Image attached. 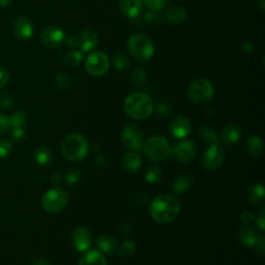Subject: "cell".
<instances>
[{
  "label": "cell",
  "mask_w": 265,
  "mask_h": 265,
  "mask_svg": "<svg viewBox=\"0 0 265 265\" xmlns=\"http://www.w3.org/2000/svg\"><path fill=\"white\" fill-rule=\"evenodd\" d=\"M181 208L180 201L174 196L161 194L150 202L149 213L156 222L167 224L179 216Z\"/></svg>",
  "instance_id": "cell-1"
},
{
  "label": "cell",
  "mask_w": 265,
  "mask_h": 265,
  "mask_svg": "<svg viewBox=\"0 0 265 265\" xmlns=\"http://www.w3.org/2000/svg\"><path fill=\"white\" fill-rule=\"evenodd\" d=\"M123 109L130 118L144 120L151 115L153 103L150 97L144 93H132L125 98Z\"/></svg>",
  "instance_id": "cell-2"
},
{
  "label": "cell",
  "mask_w": 265,
  "mask_h": 265,
  "mask_svg": "<svg viewBox=\"0 0 265 265\" xmlns=\"http://www.w3.org/2000/svg\"><path fill=\"white\" fill-rule=\"evenodd\" d=\"M90 151L87 139L81 134H71L61 143V152L71 162L83 161Z\"/></svg>",
  "instance_id": "cell-3"
},
{
  "label": "cell",
  "mask_w": 265,
  "mask_h": 265,
  "mask_svg": "<svg viewBox=\"0 0 265 265\" xmlns=\"http://www.w3.org/2000/svg\"><path fill=\"white\" fill-rule=\"evenodd\" d=\"M127 49L136 60L144 62L149 60L154 53L152 40L141 33L131 35L127 40Z\"/></svg>",
  "instance_id": "cell-4"
},
{
  "label": "cell",
  "mask_w": 265,
  "mask_h": 265,
  "mask_svg": "<svg viewBox=\"0 0 265 265\" xmlns=\"http://www.w3.org/2000/svg\"><path fill=\"white\" fill-rule=\"evenodd\" d=\"M143 151L150 161L162 162L170 156V145L164 136L156 135L143 144Z\"/></svg>",
  "instance_id": "cell-5"
},
{
  "label": "cell",
  "mask_w": 265,
  "mask_h": 265,
  "mask_svg": "<svg viewBox=\"0 0 265 265\" xmlns=\"http://www.w3.org/2000/svg\"><path fill=\"white\" fill-rule=\"evenodd\" d=\"M68 193L61 188L50 189L41 199V206L49 213H58L68 204Z\"/></svg>",
  "instance_id": "cell-6"
},
{
  "label": "cell",
  "mask_w": 265,
  "mask_h": 265,
  "mask_svg": "<svg viewBox=\"0 0 265 265\" xmlns=\"http://www.w3.org/2000/svg\"><path fill=\"white\" fill-rule=\"evenodd\" d=\"M188 96L195 103H206L214 96V87L206 79H197L193 81L188 88Z\"/></svg>",
  "instance_id": "cell-7"
},
{
  "label": "cell",
  "mask_w": 265,
  "mask_h": 265,
  "mask_svg": "<svg viewBox=\"0 0 265 265\" xmlns=\"http://www.w3.org/2000/svg\"><path fill=\"white\" fill-rule=\"evenodd\" d=\"M121 140L126 148L132 151H137L141 149L144 144L143 131L138 125L128 123L122 128Z\"/></svg>",
  "instance_id": "cell-8"
},
{
  "label": "cell",
  "mask_w": 265,
  "mask_h": 265,
  "mask_svg": "<svg viewBox=\"0 0 265 265\" xmlns=\"http://www.w3.org/2000/svg\"><path fill=\"white\" fill-rule=\"evenodd\" d=\"M109 64L110 62L107 54L102 51H95L86 58L85 69L92 76L101 77L108 72Z\"/></svg>",
  "instance_id": "cell-9"
},
{
  "label": "cell",
  "mask_w": 265,
  "mask_h": 265,
  "mask_svg": "<svg viewBox=\"0 0 265 265\" xmlns=\"http://www.w3.org/2000/svg\"><path fill=\"white\" fill-rule=\"evenodd\" d=\"M197 146L191 139H184L180 143L170 147V154L183 163H191L196 158Z\"/></svg>",
  "instance_id": "cell-10"
},
{
  "label": "cell",
  "mask_w": 265,
  "mask_h": 265,
  "mask_svg": "<svg viewBox=\"0 0 265 265\" xmlns=\"http://www.w3.org/2000/svg\"><path fill=\"white\" fill-rule=\"evenodd\" d=\"M225 151L219 144L209 145L202 157V166L206 170L217 169L224 163Z\"/></svg>",
  "instance_id": "cell-11"
},
{
  "label": "cell",
  "mask_w": 265,
  "mask_h": 265,
  "mask_svg": "<svg viewBox=\"0 0 265 265\" xmlns=\"http://www.w3.org/2000/svg\"><path fill=\"white\" fill-rule=\"evenodd\" d=\"M64 41L65 34L63 30L57 26H49L40 33V42L49 49L59 48Z\"/></svg>",
  "instance_id": "cell-12"
},
{
  "label": "cell",
  "mask_w": 265,
  "mask_h": 265,
  "mask_svg": "<svg viewBox=\"0 0 265 265\" xmlns=\"http://www.w3.org/2000/svg\"><path fill=\"white\" fill-rule=\"evenodd\" d=\"M191 128H192V123L189 120V118L185 116H180L176 118L171 123V126H170L171 134L179 139L186 138L190 134Z\"/></svg>",
  "instance_id": "cell-13"
},
{
  "label": "cell",
  "mask_w": 265,
  "mask_h": 265,
  "mask_svg": "<svg viewBox=\"0 0 265 265\" xmlns=\"http://www.w3.org/2000/svg\"><path fill=\"white\" fill-rule=\"evenodd\" d=\"M73 244L78 252H85L91 248L92 235L86 228L79 227L73 233Z\"/></svg>",
  "instance_id": "cell-14"
},
{
  "label": "cell",
  "mask_w": 265,
  "mask_h": 265,
  "mask_svg": "<svg viewBox=\"0 0 265 265\" xmlns=\"http://www.w3.org/2000/svg\"><path fill=\"white\" fill-rule=\"evenodd\" d=\"M98 40L99 37L97 32L91 28L82 30L79 36L80 47L84 53L95 50V48L98 46Z\"/></svg>",
  "instance_id": "cell-15"
},
{
  "label": "cell",
  "mask_w": 265,
  "mask_h": 265,
  "mask_svg": "<svg viewBox=\"0 0 265 265\" xmlns=\"http://www.w3.org/2000/svg\"><path fill=\"white\" fill-rule=\"evenodd\" d=\"M79 265H107L106 257L100 250H90L83 252Z\"/></svg>",
  "instance_id": "cell-16"
},
{
  "label": "cell",
  "mask_w": 265,
  "mask_h": 265,
  "mask_svg": "<svg viewBox=\"0 0 265 265\" xmlns=\"http://www.w3.org/2000/svg\"><path fill=\"white\" fill-rule=\"evenodd\" d=\"M14 33L20 39H28L33 34V25L26 17H19L14 24Z\"/></svg>",
  "instance_id": "cell-17"
},
{
  "label": "cell",
  "mask_w": 265,
  "mask_h": 265,
  "mask_svg": "<svg viewBox=\"0 0 265 265\" xmlns=\"http://www.w3.org/2000/svg\"><path fill=\"white\" fill-rule=\"evenodd\" d=\"M119 10L127 18H137L142 12V2L141 0H121Z\"/></svg>",
  "instance_id": "cell-18"
},
{
  "label": "cell",
  "mask_w": 265,
  "mask_h": 265,
  "mask_svg": "<svg viewBox=\"0 0 265 265\" xmlns=\"http://www.w3.org/2000/svg\"><path fill=\"white\" fill-rule=\"evenodd\" d=\"M241 137V130L235 124H227L220 131L219 140L226 145H233L239 141Z\"/></svg>",
  "instance_id": "cell-19"
},
{
  "label": "cell",
  "mask_w": 265,
  "mask_h": 265,
  "mask_svg": "<svg viewBox=\"0 0 265 265\" xmlns=\"http://www.w3.org/2000/svg\"><path fill=\"white\" fill-rule=\"evenodd\" d=\"M122 165L127 173L134 174L138 172L142 166L141 156L136 151H128L122 158Z\"/></svg>",
  "instance_id": "cell-20"
},
{
  "label": "cell",
  "mask_w": 265,
  "mask_h": 265,
  "mask_svg": "<svg viewBox=\"0 0 265 265\" xmlns=\"http://www.w3.org/2000/svg\"><path fill=\"white\" fill-rule=\"evenodd\" d=\"M193 186V178L192 175L184 173L179 175L172 184V188L176 193H186Z\"/></svg>",
  "instance_id": "cell-21"
},
{
  "label": "cell",
  "mask_w": 265,
  "mask_h": 265,
  "mask_svg": "<svg viewBox=\"0 0 265 265\" xmlns=\"http://www.w3.org/2000/svg\"><path fill=\"white\" fill-rule=\"evenodd\" d=\"M260 235H258L256 233V231L248 226L242 227L239 230V234H238V238H239V242H241L245 247H254L258 240Z\"/></svg>",
  "instance_id": "cell-22"
},
{
  "label": "cell",
  "mask_w": 265,
  "mask_h": 265,
  "mask_svg": "<svg viewBox=\"0 0 265 265\" xmlns=\"http://www.w3.org/2000/svg\"><path fill=\"white\" fill-rule=\"evenodd\" d=\"M246 151L252 158L260 157L263 151V141L257 136H252L247 141Z\"/></svg>",
  "instance_id": "cell-23"
},
{
  "label": "cell",
  "mask_w": 265,
  "mask_h": 265,
  "mask_svg": "<svg viewBox=\"0 0 265 265\" xmlns=\"http://www.w3.org/2000/svg\"><path fill=\"white\" fill-rule=\"evenodd\" d=\"M166 18L173 24H181L186 20L187 13L181 7H171L166 11Z\"/></svg>",
  "instance_id": "cell-24"
},
{
  "label": "cell",
  "mask_w": 265,
  "mask_h": 265,
  "mask_svg": "<svg viewBox=\"0 0 265 265\" xmlns=\"http://www.w3.org/2000/svg\"><path fill=\"white\" fill-rule=\"evenodd\" d=\"M264 199V187L262 184H255L250 187L248 192V200L252 205L261 203Z\"/></svg>",
  "instance_id": "cell-25"
},
{
  "label": "cell",
  "mask_w": 265,
  "mask_h": 265,
  "mask_svg": "<svg viewBox=\"0 0 265 265\" xmlns=\"http://www.w3.org/2000/svg\"><path fill=\"white\" fill-rule=\"evenodd\" d=\"M97 245L102 253L111 254L116 249V239L109 235H102L98 238Z\"/></svg>",
  "instance_id": "cell-26"
},
{
  "label": "cell",
  "mask_w": 265,
  "mask_h": 265,
  "mask_svg": "<svg viewBox=\"0 0 265 265\" xmlns=\"http://www.w3.org/2000/svg\"><path fill=\"white\" fill-rule=\"evenodd\" d=\"M199 134L203 139V141L208 144V146L219 144V137L217 136L216 131L212 127H209V126L201 127L199 130Z\"/></svg>",
  "instance_id": "cell-27"
},
{
  "label": "cell",
  "mask_w": 265,
  "mask_h": 265,
  "mask_svg": "<svg viewBox=\"0 0 265 265\" xmlns=\"http://www.w3.org/2000/svg\"><path fill=\"white\" fill-rule=\"evenodd\" d=\"M34 160L40 166H47L52 161V153L46 147H38L34 150Z\"/></svg>",
  "instance_id": "cell-28"
},
{
  "label": "cell",
  "mask_w": 265,
  "mask_h": 265,
  "mask_svg": "<svg viewBox=\"0 0 265 265\" xmlns=\"http://www.w3.org/2000/svg\"><path fill=\"white\" fill-rule=\"evenodd\" d=\"M9 120L11 127H24L27 123L28 117L24 111H17L9 118Z\"/></svg>",
  "instance_id": "cell-29"
},
{
  "label": "cell",
  "mask_w": 265,
  "mask_h": 265,
  "mask_svg": "<svg viewBox=\"0 0 265 265\" xmlns=\"http://www.w3.org/2000/svg\"><path fill=\"white\" fill-rule=\"evenodd\" d=\"M130 64V61L128 59V57L126 55H124L123 53H116L113 57V67L115 70L117 71H126L128 69Z\"/></svg>",
  "instance_id": "cell-30"
},
{
  "label": "cell",
  "mask_w": 265,
  "mask_h": 265,
  "mask_svg": "<svg viewBox=\"0 0 265 265\" xmlns=\"http://www.w3.org/2000/svg\"><path fill=\"white\" fill-rule=\"evenodd\" d=\"M82 58L83 56L80 51H70L64 55V63L70 68H75L81 63Z\"/></svg>",
  "instance_id": "cell-31"
},
{
  "label": "cell",
  "mask_w": 265,
  "mask_h": 265,
  "mask_svg": "<svg viewBox=\"0 0 265 265\" xmlns=\"http://www.w3.org/2000/svg\"><path fill=\"white\" fill-rule=\"evenodd\" d=\"M136 251V246H135V242L132 240H125L120 247H119V250H118V253H119V256L122 257V258H127V257H130L134 255Z\"/></svg>",
  "instance_id": "cell-32"
},
{
  "label": "cell",
  "mask_w": 265,
  "mask_h": 265,
  "mask_svg": "<svg viewBox=\"0 0 265 265\" xmlns=\"http://www.w3.org/2000/svg\"><path fill=\"white\" fill-rule=\"evenodd\" d=\"M161 170L156 166H150L145 172V180L149 184H156L161 180Z\"/></svg>",
  "instance_id": "cell-33"
},
{
  "label": "cell",
  "mask_w": 265,
  "mask_h": 265,
  "mask_svg": "<svg viewBox=\"0 0 265 265\" xmlns=\"http://www.w3.org/2000/svg\"><path fill=\"white\" fill-rule=\"evenodd\" d=\"M130 80H131V83L134 84V86L140 87V86L145 84V82L147 80V75H146L144 70L136 69L135 72L132 73V76H131Z\"/></svg>",
  "instance_id": "cell-34"
},
{
  "label": "cell",
  "mask_w": 265,
  "mask_h": 265,
  "mask_svg": "<svg viewBox=\"0 0 265 265\" xmlns=\"http://www.w3.org/2000/svg\"><path fill=\"white\" fill-rule=\"evenodd\" d=\"M141 2L151 11H160L168 4L169 0H141Z\"/></svg>",
  "instance_id": "cell-35"
},
{
  "label": "cell",
  "mask_w": 265,
  "mask_h": 265,
  "mask_svg": "<svg viewBox=\"0 0 265 265\" xmlns=\"http://www.w3.org/2000/svg\"><path fill=\"white\" fill-rule=\"evenodd\" d=\"M13 150V145L10 141L2 139L0 140V159L7 158Z\"/></svg>",
  "instance_id": "cell-36"
},
{
  "label": "cell",
  "mask_w": 265,
  "mask_h": 265,
  "mask_svg": "<svg viewBox=\"0 0 265 265\" xmlns=\"http://www.w3.org/2000/svg\"><path fill=\"white\" fill-rule=\"evenodd\" d=\"M80 178H81V172L79 171V169H72L65 174V181L70 185H73L79 182Z\"/></svg>",
  "instance_id": "cell-37"
},
{
  "label": "cell",
  "mask_w": 265,
  "mask_h": 265,
  "mask_svg": "<svg viewBox=\"0 0 265 265\" xmlns=\"http://www.w3.org/2000/svg\"><path fill=\"white\" fill-rule=\"evenodd\" d=\"M11 137H12V140L15 142H20V141L24 140L26 137V131H25L24 127L13 128Z\"/></svg>",
  "instance_id": "cell-38"
},
{
  "label": "cell",
  "mask_w": 265,
  "mask_h": 265,
  "mask_svg": "<svg viewBox=\"0 0 265 265\" xmlns=\"http://www.w3.org/2000/svg\"><path fill=\"white\" fill-rule=\"evenodd\" d=\"M14 105V98L9 94L0 95V107L9 109Z\"/></svg>",
  "instance_id": "cell-39"
},
{
  "label": "cell",
  "mask_w": 265,
  "mask_h": 265,
  "mask_svg": "<svg viewBox=\"0 0 265 265\" xmlns=\"http://www.w3.org/2000/svg\"><path fill=\"white\" fill-rule=\"evenodd\" d=\"M11 125H10V120L9 117L6 116L5 114L0 113V135L5 134L9 129H10Z\"/></svg>",
  "instance_id": "cell-40"
},
{
  "label": "cell",
  "mask_w": 265,
  "mask_h": 265,
  "mask_svg": "<svg viewBox=\"0 0 265 265\" xmlns=\"http://www.w3.org/2000/svg\"><path fill=\"white\" fill-rule=\"evenodd\" d=\"M56 80H57V84L61 88H63V90H67V88H69L70 85H71L70 78L67 75H64V74H60L59 76H57Z\"/></svg>",
  "instance_id": "cell-41"
},
{
  "label": "cell",
  "mask_w": 265,
  "mask_h": 265,
  "mask_svg": "<svg viewBox=\"0 0 265 265\" xmlns=\"http://www.w3.org/2000/svg\"><path fill=\"white\" fill-rule=\"evenodd\" d=\"M10 82V74L6 69L0 68V88L7 86Z\"/></svg>",
  "instance_id": "cell-42"
},
{
  "label": "cell",
  "mask_w": 265,
  "mask_h": 265,
  "mask_svg": "<svg viewBox=\"0 0 265 265\" xmlns=\"http://www.w3.org/2000/svg\"><path fill=\"white\" fill-rule=\"evenodd\" d=\"M256 225L258 226V228L261 231H264V227H265V215H264V208H262L260 210V212L258 213L257 217H256Z\"/></svg>",
  "instance_id": "cell-43"
},
{
  "label": "cell",
  "mask_w": 265,
  "mask_h": 265,
  "mask_svg": "<svg viewBox=\"0 0 265 265\" xmlns=\"http://www.w3.org/2000/svg\"><path fill=\"white\" fill-rule=\"evenodd\" d=\"M65 42L67 45L72 48V49H75V48H78L80 46V41H79V37L75 36V35H72L68 38H65Z\"/></svg>",
  "instance_id": "cell-44"
},
{
  "label": "cell",
  "mask_w": 265,
  "mask_h": 265,
  "mask_svg": "<svg viewBox=\"0 0 265 265\" xmlns=\"http://www.w3.org/2000/svg\"><path fill=\"white\" fill-rule=\"evenodd\" d=\"M264 244H265V239L263 236H259L256 245L254 246L256 248V251L257 253L260 255V256H264Z\"/></svg>",
  "instance_id": "cell-45"
},
{
  "label": "cell",
  "mask_w": 265,
  "mask_h": 265,
  "mask_svg": "<svg viewBox=\"0 0 265 265\" xmlns=\"http://www.w3.org/2000/svg\"><path fill=\"white\" fill-rule=\"evenodd\" d=\"M240 218H241V220L244 223H251L252 220L254 219V214L252 213V212H250V211H248V210H245V211H242L241 212V214H240Z\"/></svg>",
  "instance_id": "cell-46"
},
{
  "label": "cell",
  "mask_w": 265,
  "mask_h": 265,
  "mask_svg": "<svg viewBox=\"0 0 265 265\" xmlns=\"http://www.w3.org/2000/svg\"><path fill=\"white\" fill-rule=\"evenodd\" d=\"M30 265H51V263L43 258H35L31 261Z\"/></svg>",
  "instance_id": "cell-47"
},
{
  "label": "cell",
  "mask_w": 265,
  "mask_h": 265,
  "mask_svg": "<svg viewBox=\"0 0 265 265\" xmlns=\"http://www.w3.org/2000/svg\"><path fill=\"white\" fill-rule=\"evenodd\" d=\"M158 112L162 115H168L170 112V109L168 108V106L164 103H161L158 105Z\"/></svg>",
  "instance_id": "cell-48"
},
{
  "label": "cell",
  "mask_w": 265,
  "mask_h": 265,
  "mask_svg": "<svg viewBox=\"0 0 265 265\" xmlns=\"http://www.w3.org/2000/svg\"><path fill=\"white\" fill-rule=\"evenodd\" d=\"M13 0H0V8H7L12 4Z\"/></svg>",
  "instance_id": "cell-49"
},
{
  "label": "cell",
  "mask_w": 265,
  "mask_h": 265,
  "mask_svg": "<svg viewBox=\"0 0 265 265\" xmlns=\"http://www.w3.org/2000/svg\"><path fill=\"white\" fill-rule=\"evenodd\" d=\"M52 181L55 183V184H58L60 181H61V175L59 173H54L53 176H52Z\"/></svg>",
  "instance_id": "cell-50"
},
{
  "label": "cell",
  "mask_w": 265,
  "mask_h": 265,
  "mask_svg": "<svg viewBox=\"0 0 265 265\" xmlns=\"http://www.w3.org/2000/svg\"><path fill=\"white\" fill-rule=\"evenodd\" d=\"M259 3H260V4H262V5H261V10H264V6H263V0H259Z\"/></svg>",
  "instance_id": "cell-51"
}]
</instances>
